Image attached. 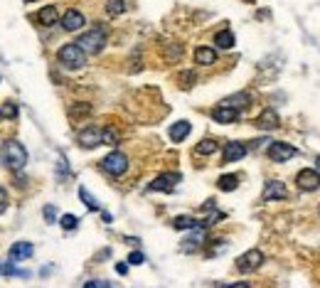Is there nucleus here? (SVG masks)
Instances as JSON below:
<instances>
[{"label":"nucleus","instance_id":"f257e3e1","mask_svg":"<svg viewBox=\"0 0 320 288\" xmlns=\"http://www.w3.org/2000/svg\"><path fill=\"white\" fill-rule=\"evenodd\" d=\"M0 158H3V165H5L8 170L17 173V170H22L25 163H28V151H25V146H22L20 140L10 138V140L3 143V148H0Z\"/></svg>","mask_w":320,"mask_h":288},{"label":"nucleus","instance_id":"f03ea898","mask_svg":"<svg viewBox=\"0 0 320 288\" xmlns=\"http://www.w3.org/2000/svg\"><path fill=\"white\" fill-rule=\"evenodd\" d=\"M86 52H84L82 47L74 42V44H64V47H59V52H57V59H59V64L64 69H69V71H74V69H82L84 64H86Z\"/></svg>","mask_w":320,"mask_h":288},{"label":"nucleus","instance_id":"7ed1b4c3","mask_svg":"<svg viewBox=\"0 0 320 288\" xmlns=\"http://www.w3.org/2000/svg\"><path fill=\"white\" fill-rule=\"evenodd\" d=\"M77 44L82 47L86 55H99L106 47V30L101 28V25H94V28L86 30L82 37L77 40Z\"/></svg>","mask_w":320,"mask_h":288},{"label":"nucleus","instance_id":"20e7f679","mask_svg":"<svg viewBox=\"0 0 320 288\" xmlns=\"http://www.w3.org/2000/svg\"><path fill=\"white\" fill-rule=\"evenodd\" d=\"M261 266H264V254H261L259 249H249V251H244L237 259L239 274H254V271H259Z\"/></svg>","mask_w":320,"mask_h":288},{"label":"nucleus","instance_id":"39448f33","mask_svg":"<svg viewBox=\"0 0 320 288\" xmlns=\"http://www.w3.org/2000/svg\"><path fill=\"white\" fill-rule=\"evenodd\" d=\"M101 167H104L109 175H113V178H121L126 170H128V158H126L124 153L113 151V153H109V155L101 160Z\"/></svg>","mask_w":320,"mask_h":288},{"label":"nucleus","instance_id":"423d86ee","mask_svg":"<svg viewBox=\"0 0 320 288\" xmlns=\"http://www.w3.org/2000/svg\"><path fill=\"white\" fill-rule=\"evenodd\" d=\"M296 185H298L301 192H315L320 187V173L315 167H303L296 175Z\"/></svg>","mask_w":320,"mask_h":288},{"label":"nucleus","instance_id":"0eeeda50","mask_svg":"<svg viewBox=\"0 0 320 288\" xmlns=\"http://www.w3.org/2000/svg\"><path fill=\"white\" fill-rule=\"evenodd\" d=\"M266 155H268L274 163H286V160L296 158V155H298V151H296L293 146H288V143H283V140H276V143H271V146H268Z\"/></svg>","mask_w":320,"mask_h":288},{"label":"nucleus","instance_id":"6e6552de","mask_svg":"<svg viewBox=\"0 0 320 288\" xmlns=\"http://www.w3.org/2000/svg\"><path fill=\"white\" fill-rule=\"evenodd\" d=\"M180 180H182L180 173H163V175H158V178L148 185V190L151 192H170Z\"/></svg>","mask_w":320,"mask_h":288},{"label":"nucleus","instance_id":"1a4fd4ad","mask_svg":"<svg viewBox=\"0 0 320 288\" xmlns=\"http://www.w3.org/2000/svg\"><path fill=\"white\" fill-rule=\"evenodd\" d=\"M288 197V187L281 182V180H268L264 187V200L266 202H279V200H286Z\"/></svg>","mask_w":320,"mask_h":288},{"label":"nucleus","instance_id":"9d476101","mask_svg":"<svg viewBox=\"0 0 320 288\" xmlns=\"http://www.w3.org/2000/svg\"><path fill=\"white\" fill-rule=\"evenodd\" d=\"M77 143H79L82 148H86V151H91V148H96V146L104 143V138H101V131H99V128L89 126V128H84L82 133H79Z\"/></svg>","mask_w":320,"mask_h":288},{"label":"nucleus","instance_id":"9b49d317","mask_svg":"<svg viewBox=\"0 0 320 288\" xmlns=\"http://www.w3.org/2000/svg\"><path fill=\"white\" fill-rule=\"evenodd\" d=\"M59 22H62V28L67 30V32H77V30H82L84 25H86V17H84L79 10H74V8H71V10H67V13L62 15V20H59Z\"/></svg>","mask_w":320,"mask_h":288},{"label":"nucleus","instance_id":"f8f14e48","mask_svg":"<svg viewBox=\"0 0 320 288\" xmlns=\"http://www.w3.org/2000/svg\"><path fill=\"white\" fill-rule=\"evenodd\" d=\"M279 113L271 109H266L259 113V118H254V126L256 128H261V131H274V128H279Z\"/></svg>","mask_w":320,"mask_h":288},{"label":"nucleus","instance_id":"ddd939ff","mask_svg":"<svg viewBox=\"0 0 320 288\" xmlns=\"http://www.w3.org/2000/svg\"><path fill=\"white\" fill-rule=\"evenodd\" d=\"M32 251H35V247L30 242H15L10 247V251H8V256H10V261L17 263V261H28L32 256Z\"/></svg>","mask_w":320,"mask_h":288},{"label":"nucleus","instance_id":"4468645a","mask_svg":"<svg viewBox=\"0 0 320 288\" xmlns=\"http://www.w3.org/2000/svg\"><path fill=\"white\" fill-rule=\"evenodd\" d=\"M241 158H247V146L239 143V140H229V143L224 146V160H227V163H237Z\"/></svg>","mask_w":320,"mask_h":288},{"label":"nucleus","instance_id":"2eb2a0df","mask_svg":"<svg viewBox=\"0 0 320 288\" xmlns=\"http://www.w3.org/2000/svg\"><path fill=\"white\" fill-rule=\"evenodd\" d=\"M212 118H214L217 124H234L239 118V109H232V106L219 104L217 109H212Z\"/></svg>","mask_w":320,"mask_h":288},{"label":"nucleus","instance_id":"dca6fc26","mask_svg":"<svg viewBox=\"0 0 320 288\" xmlns=\"http://www.w3.org/2000/svg\"><path fill=\"white\" fill-rule=\"evenodd\" d=\"M190 131H192L190 121H175V124L167 128V136H170V140H173V143H182L185 138L190 136Z\"/></svg>","mask_w":320,"mask_h":288},{"label":"nucleus","instance_id":"f3484780","mask_svg":"<svg viewBox=\"0 0 320 288\" xmlns=\"http://www.w3.org/2000/svg\"><path fill=\"white\" fill-rule=\"evenodd\" d=\"M35 20H37L40 25H44V28H52V25H57L62 17H59V13H57L55 5H44L40 13L35 15Z\"/></svg>","mask_w":320,"mask_h":288},{"label":"nucleus","instance_id":"a211bd4d","mask_svg":"<svg viewBox=\"0 0 320 288\" xmlns=\"http://www.w3.org/2000/svg\"><path fill=\"white\" fill-rule=\"evenodd\" d=\"M195 62L197 64H205V67H209V64H214L217 62V52L212 50V47H197L195 50Z\"/></svg>","mask_w":320,"mask_h":288},{"label":"nucleus","instance_id":"6ab92c4d","mask_svg":"<svg viewBox=\"0 0 320 288\" xmlns=\"http://www.w3.org/2000/svg\"><path fill=\"white\" fill-rule=\"evenodd\" d=\"M91 113V104H86V101H77V104H71L69 109V118L71 121H82Z\"/></svg>","mask_w":320,"mask_h":288},{"label":"nucleus","instance_id":"aec40b11","mask_svg":"<svg viewBox=\"0 0 320 288\" xmlns=\"http://www.w3.org/2000/svg\"><path fill=\"white\" fill-rule=\"evenodd\" d=\"M214 44H217L219 50H232V47H234V35H232L229 30H219V32L214 35Z\"/></svg>","mask_w":320,"mask_h":288},{"label":"nucleus","instance_id":"412c9836","mask_svg":"<svg viewBox=\"0 0 320 288\" xmlns=\"http://www.w3.org/2000/svg\"><path fill=\"white\" fill-rule=\"evenodd\" d=\"M224 106H232V109H244V106H249L251 104V96L249 94H234V96H229V99H224L222 101Z\"/></svg>","mask_w":320,"mask_h":288},{"label":"nucleus","instance_id":"4be33fe9","mask_svg":"<svg viewBox=\"0 0 320 288\" xmlns=\"http://www.w3.org/2000/svg\"><path fill=\"white\" fill-rule=\"evenodd\" d=\"M214 151H217V140H214V138H205V140H200L195 146L197 155H212Z\"/></svg>","mask_w":320,"mask_h":288},{"label":"nucleus","instance_id":"5701e85b","mask_svg":"<svg viewBox=\"0 0 320 288\" xmlns=\"http://www.w3.org/2000/svg\"><path fill=\"white\" fill-rule=\"evenodd\" d=\"M217 187L224 190V192L237 190V187H239V178H237V175H222V178L217 180Z\"/></svg>","mask_w":320,"mask_h":288},{"label":"nucleus","instance_id":"b1692460","mask_svg":"<svg viewBox=\"0 0 320 288\" xmlns=\"http://www.w3.org/2000/svg\"><path fill=\"white\" fill-rule=\"evenodd\" d=\"M173 227L175 229H197V227H202L195 217H175L173 220Z\"/></svg>","mask_w":320,"mask_h":288},{"label":"nucleus","instance_id":"393cba45","mask_svg":"<svg viewBox=\"0 0 320 288\" xmlns=\"http://www.w3.org/2000/svg\"><path fill=\"white\" fill-rule=\"evenodd\" d=\"M106 13L111 17H118V15L126 13V0H106Z\"/></svg>","mask_w":320,"mask_h":288},{"label":"nucleus","instance_id":"a878e982","mask_svg":"<svg viewBox=\"0 0 320 288\" xmlns=\"http://www.w3.org/2000/svg\"><path fill=\"white\" fill-rule=\"evenodd\" d=\"M182 57V47L178 44V42H170V44H165V59L167 62H178Z\"/></svg>","mask_w":320,"mask_h":288},{"label":"nucleus","instance_id":"bb28decb","mask_svg":"<svg viewBox=\"0 0 320 288\" xmlns=\"http://www.w3.org/2000/svg\"><path fill=\"white\" fill-rule=\"evenodd\" d=\"M59 224H62L64 232H74V229L79 227V220H77L74 214H62V217H59Z\"/></svg>","mask_w":320,"mask_h":288},{"label":"nucleus","instance_id":"cd10ccee","mask_svg":"<svg viewBox=\"0 0 320 288\" xmlns=\"http://www.w3.org/2000/svg\"><path fill=\"white\" fill-rule=\"evenodd\" d=\"M79 197H82V202L89 207L91 212H96V209H99V202L94 200V197H91V192L86 190V187H79Z\"/></svg>","mask_w":320,"mask_h":288},{"label":"nucleus","instance_id":"c85d7f7f","mask_svg":"<svg viewBox=\"0 0 320 288\" xmlns=\"http://www.w3.org/2000/svg\"><path fill=\"white\" fill-rule=\"evenodd\" d=\"M0 118H17V106H15L13 101H5L3 106H0Z\"/></svg>","mask_w":320,"mask_h":288},{"label":"nucleus","instance_id":"c756f323","mask_svg":"<svg viewBox=\"0 0 320 288\" xmlns=\"http://www.w3.org/2000/svg\"><path fill=\"white\" fill-rule=\"evenodd\" d=\"M101 138H104V143H109V146H116V143L121 140L116 128H104V131H101Z\"/></svg>","mask_w":320,"mask_h":288},{"label":"nucleus","instance_id":"7c9ffc66","mask_svg":"<svg viewBox=\"0 0 320 288\" xmlns=\"http://www.w3.org/2000/svg\"><path fill=\"white\" fill-rule=\"evenodd\" d=\"M5 274H8V276H17V278H28L30 271H25V269H17V266H15V261H10V263L5 266Z\"/></svg>","mask_w":320,"mask_h":288},{"label":"nucleus","instance_id":"2f4dec72","mask_svg":"<svg viewBox=\"0 0 320 288\" xmlns=\"http://www.w3.org/2000/svg\"><path fill=\"white\" fill-rule=\"evenodd\" d=\"M195 71H182L180 74V86L182 89H190V86H192V84H195Z\"/></svg>","mask_w":320,"mask_h":288},{"label":"nucleus","instance_id":"473e14b6","mask_svg":"<svg viewBox=\"0 0 320 288\" xmlns=\"http://www.w3.org/2000/svg\"><path fill=\"white\" fill-rule=\"evenodd\" d=\"M42 214H44V222H47V224H52V222H57V207L47 205L44 209H42Z\"/></svg>","mask_w":320,"mask_h":288},{"label":"nucleus","instance_id":"72a5a7b5","mask_svg":"<svg viewBox=\"0 0 320 288\" xmlns=\"http://www.w3.org/2000/svg\"><path fill=\"white\" fill-rule=\"evenodd\" d=\"M143 261H145L143 251H131V254H128V263H133V266H140Z\"/></svg>","mask_w":320,"mask_h":288},{"label":"nucleus","instance_id":"f704fd0d","mask_svg":"<svg viewBox=\"0 0 320 288\" xmlns=\"http://www.w3.org/2000/svg\"><path fill=\"white\" fill-rule=\"evenodd\" d=\"M84 288H113L111 283H106V281H86Z\"/></svg>","mask_w":320,"mask_h":288},{"label":"nucleus","instance_id":"c9c22d12","mask_svg":"<svg viewBox=\"0 0 320 288\" xmlns=\"http://www.w3.org/2000/svg\"><path fill=\"white\" fill-rule=\"evenodd\" d=\"M5 209H8V192L0 187V214H3Z\"/></svg>","mask_w":320,"mask_h":288},{"label":"nucleus","instance_id":"e433bc0d","mask_svg":"<svg viewBox=\"0 0 320 288\" xmlns=\"http://www.w3.org/2000/svg\"><path fill=\"white\" fill-rule=\"evenodd\" d=\"M116 271L118 274H128V263H116Z\"/></svg>","mask_w":320,"mask_h":288},{"label":"nucleus","instance_id":"4c0bfd02","mask_svg":"<svg viewBox=\"0 0 320 288\" xmlns=\"http://www.w3.org/2000/svg\"><path fill=\"white\" fill-rule=\"evenodd\" d=\"M227 288H251L249 283H244V281H239V283H232V286H227Z\"/></svg>","mask_w":320,"mask_h":288},{"label":"nucleus","instance_id":"58836bf2","mask_svg":"<svg viewBox=\"0 0 320 288\" xmlns=\"http://www.w3.org/2000/svg\"><path fill=\"white\" fill-rule=\"evenodd\" d=\"M315 170H318V173H320V158H318V163H315Z\"/></svg>","mask_w":320,"mask_h":288},{"label":"nucleus","instance_id":"ea45409f","mask_svg":"<svg viewBox=\"0 0 320 288\" xmlns=\"http://www.w3.org/2000/svg\"><path fill=\"white\" fill-rule=\"evenodd\" d=\"M25 3H35V0H25Z\"/></svg>","mask_w":320,"mask_h":288},{"label":"nucleus","instance_id":"a19ab883","mask_svg":"<svg viewBox=\"0 0 320 288\" xmlns=\"http://www.w3.org/2000/svg\"><path fill=\"white\" fill-rule=\"evenodd\" d=\"M0 274H3V269H0Z\"/></svg>","mask_w":320,"mask_h":288}]
</instances>
